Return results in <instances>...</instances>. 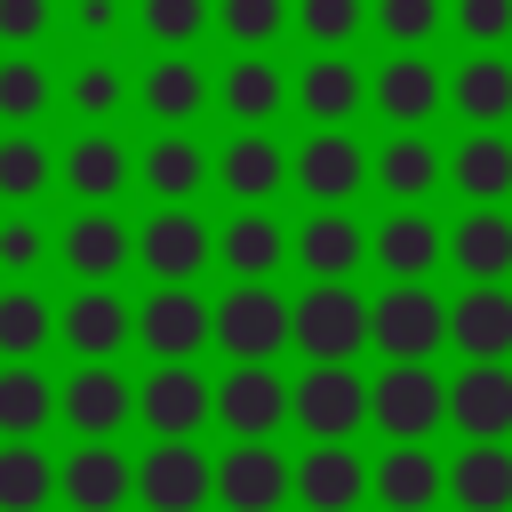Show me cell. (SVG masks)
<instances>
[{"mask_svg":"<svg viewBox=\"0 0 512 512\" xmlns=\"http://www.w3.org/2000/svg\"><path fill=\"white\" fill-rule=\"evenodd\" d=\"M208 344L224 360H280L288 352V296L272 280H232L208 296Z\"/></svg>","mask_w":512,"mask_h":512,"instance_id":"obj_1","label":"cell"},{"mask_svg":"<svg viewBox=\"0 0 512 512\" xmlns=\"http://www.w3.org/2000/svg\"><path fill=\"white\" fill-rule=\"evenodd\" d=\"M288 344L304 360H360L368 352V296L352 280H312L288 296Z\"/></svg>","mask_w":512,"mask_h":512,"instance_id":"obj_2","label":"cell"},{"mask_svg":"<svg viewBox=\"0 0 512 512\" xmlns=\"http://www.w3.org/2000/svg\"><path fill=\"white\" fill-rule=\"evenodd\" d=\"M288 424L304 440H352L368 424V376L352 360H304V376H288Z\"/></svg>","mask_w":512,"mask_h":512,"instance_id":"obj_3","label":"cell"},{"mask_svg":"<svg viewBox=\"0 0 512 512\" xmlns=\"http://www.w3.org/2000/svg\"><path fill=\"white\" fill-rule=\"evenodd\" d=\"M368 424L384 440H432L448 424V376L432 360H384V376H368Z\"/></svg>","mask_w":512,"mask_h":512,"instance_id":"obj_4","label":"cell"},{"mask_svg":"<svg viewBox=\"0 0 512 512\" xmlns=\"http://www.w3.org/2000/svg\"><path fill=\"white\" fill-rule=\"evenodd\" d=\"M368 344L384 360H432L448 344V296L432 280H392L384 296H368Z\"/></svg>","mask_w":512,"mask_h":512,"instance_id":"obj_5","label":"cell"},{"mask_svg":"<svg viewBox=\"0 0 512 512\" xmlns=\"http://www.w3.org/2000/svg\"><path fill=\"white\" fill-rule=\"evenodd\" d=\"M48 256L80 280V288H112L128 264H136V224L120 208H72L48 240Z\"/></svg>","mask_w":512,"mask_h":512,"instance_id":"obj_6","label":"cell"},{"mask_svg":"<svg viewBox=\"0 0 512 512\" xmlns=\"http://www.w3.org/2000/svg\"><path fill=\"white\" fill-rule=\"evenodd\" d=\"M136 264L152 272V288H192L216 264V224L200 208H152L136 224Z\"/></svg>","mask_w":512,"mask_h":512,"instance_id":"obj_7","label":"cell"},{"mask_svg":"<svg viewBox=\"0 0 512 512\" xmlns=\"http://www.w3.org/2000/svg\"><path fill=\"white\" fill-rule=\"evenodd\" d=\"M216 408V376H200L192 360H152V376H136V424L152 440H200Z\"/></svg>","mask_w":512,"mask_h":512,"instance_id":"obj_8","label":"cell"},{"mask_svg":"<svg viewBox=\"0 0 512 512\" xmlns=\"http://www.w3.org/2000/svg\"><path fill=\"white\" fill-rule=\"evenodd\" d=\"M288 184L312 208H352L368 184V144L352 128H312L304 144H288Z\"/></svg>","mask_w":512,"mask_h":512,"instance_id":"obj_9","label":"cell"},{"mask_svg":"<svg viewBox=\"0 0 512 512\" xmlns=\"http://www.w3.org/2000/svg\"><path fill=\"white\" fill-rule=\"evenodd\" d=\"M136 504L144 512H208L216 504V456L200 440H152L136 456Z\"/></svg>","mask_w":512,"mask_h":512,"instance_id":"obj_10","label":"cell"},{"mask_svg":"<svg viewBox=\"0 0 512 512\" xmlns=\"http://www.w3.org/2000/svg\"><path fill=\"white\" fill-rule=\"evenodd\" d=\"M368 104L392 128H432L448 112V64H432V48H392L368 72Z\"/></svg>","mask_w":512,"mask_h":512,"instance_id":"obj_11","label":"cell"},{"mask_svg":"<svg viewBox=\"0 0 512 512\" xmlns=\"http://www.w3.org/2000/svg\"><path fill=\"white\" fill-rule=\"evenodd\" d=\"M56 424L72 440H112L136 424V384L112 368V360H80L64 384H56Z\"/></svg>","mask_w":512,"mask_h":512,"instance_id":"obj_12","label":"cell"},{"mask_svg":"<svg viewBox=\"0 0 512 512\" xmlns=\"http://www.w3.org/2000/svg\"><path fill=\"white\" fill-rule=\"evenodd\" d=\"M208 424H224L232 440H272V432L288 424V376H280L272 360H232V368L216 376Z\"/></svg>","mask_w":512,"mask_h":512,"instance_id":"obj_13","label":"cell"},{"mask_svg":"<svg viewBox=\"0 0 512 512\" xmlns=\"http://www.w3.org/2000/svg\"><path fill=\"white\" fill-rule=\"evenodd\" d=\"M208 184L240 208H272V192H288V144L272 128H232L224 152H208Z\"/></svg>","mask_w":512,"mask_h":512,"instance_id":"obj_14","label":"cell"},{"mask_svg":"<svg viewBox=\"0 0 512 512\" xmlns=\"http://www.w3.org/2000/svg\"><path fill=\"white\" fill-rule=\"evenodd\" d=\"M56 344L72 360H120L136 344V304L120 288H72L56 304Z\"/></svg>","mask_w":512,"mask_h":512,"instance_id":"obj_15","label":"cell"},{"mask_svg":"<svg viewBox=\"0 0 512 512\" xmlns=\"http://www.w3.org/2000/svg\"><path fill=\"white\" fill-rule=\"evenodd\" d=\"M208 104L232 120V128H272L288 112V64L264 48V56H232L224 72H208Z\"/></svg>","mask_w":512,"mask_h":512,"instance_id":"obj_16","label":"cell"},{"mask_svg":"<svg viewBox=\"0 0 512 512\" xmlns=\"http://www.w3.org/2000/svg\"><path fill=\"white\" fill-rule=\"evenodd\" d=\"M56 184H64L80 208H112V200L136 184V152H128L112 128H80V136L56 152Z\"/></svg>","mask_w":512,"mask_h":512,"instance_id":"obj_17","label":"cell"},{"mask_svg":"<svg viewBox=\"0 0 512 512\" xmlns=\"http://www.w3.org/2000/svg\"><path fill=\"white\" fill-rule=\"evenodd\" d=\"M368 184H376L392 208H424V200L448 184V152H440L424 128H392V136L368 152Z\"/></svg>","mask_w":512,"mask_h":512,"instance_id":"obj_18","label":"cell"},{"mask_svg":"<svg viewBox=\"0 0 512 512\" xmlns=\"http://www.w3.org/2000/svg\"><path fill=\"white\" fill-rule=\"evenodd\" d=\"M56 504L64 512H120V504H136V464L112 440H80L56 464Z\"/></svg>","mask_w":512,"mask_h":512,"instance_id":"obj_19","label":"cell"},{"mask_svg":"<svg viewBox=\"0 0 512 512\" xmlns=\"http://www.w3.org/2000/svg\"><path fill=\"white\" fill-rule=\"evenodd\" d=\"M368 264L384 280H432L448 264V224L424 208H392L384 224H368Z\"/></svg>","mask_w":512,"mask_h":512,"instance_id":"obj_20","label":"cell"},{"mask_svg":"<svg viewBox=\"0 0 512 512\" xmlns=\"http://www.w3.org/2000/svg\"><path fill=\"white\" fill-rule=\"evenodd\" d=\"M288 104L312 120V128H352L360 104H368V72L352 56H304L288 72Z\"/></svg>","mask_w":512,"mask_h":512,"instance_id":"obj_21","label":"cell"},{"mask_svg":"<svg viewBox=\"0 0 512 512\" xmlns=\"http://www.w3.org/2000/svg\"><path fill=\"white\" fill-rule=\"evenodd\" d=\"M136 184L152 192V208H192L208 192V144L192 128H152V144L136 152Z\"/></svg>","mask_w":512,"mask_h":512,"instance_id":"obj_22","label":"cell"},{"mask_svg":"<svg viewBox=\"0 0 512 512\" xmlns=\"http://www.w3.org/2000/svg\"><path fill=\"white\" fill-rule=\"evenodd\" d=\"M288 264H304V280H352L368 264V224L352 208H312L288 232Z\"/></svg>","mask_w":512,"mask_h":512,"instance_id":"obj_23","label":"cell"},{"mask_svg":"<svg viewBox=\"0 0 512 512\" xmlns=\"http://www.w3.org/2000/svg\"><path fill=\"white\" fill-rule=\"evenodd\" d=\"M288 496H296L304 512H352V504L368 496L360 448H352V440H312V448L288 464Z\"/></svg>","mask_w":512,"mask_h":512,"instance_id":"obj_24","label":"cell"},{"mask_svg":"<svg viewBox=\"0 0 512 512\" xmlns=\"http://www.w3.org/2000/svg\"><path fill=\"white\" fill-rule=\"evenodd\" d=\"M448 424L464 440H512V360H464L448 376Z\"/></svg>","mask_w":512,"mask_h":512,"instance_id":"obj_25","label":"cell"},{"mask_svg":"<svg viewBox=\"0 0 512 512\" xmlns=\"http://www.w3.org/2000/svg\"><path fill=\"white\" fill-rule=\"evenodd\" d=\"M136 344L152 360H200L208 352V296L200 288H152L136 304Z\"/></svg>","mask_w":512,"mask_h":512,"instance_id":"obj_26","label":"cell"},{"mask_svg":"<svg viewBox=\"0 0 512 512\" xmlns=\"http://www.w3.org/2000/svg\"><path fill=\"white\" fill-rule=\"evenodd\" d=\"M216 504L224 512H280L288 504V456L272 440H232L216 456Z\"/></svg>","mask_w":512,"mask_h":512,"instance_id":"obj_27","label":"cell"},{"mask_svg":"<svg viewBox=\"0 0 512 512\" xmlns=\"http://www.w3.org/2000/svg\"><path fill=\"white\" fill-rule=\"evenodd\" d=\"M368 496L384 512H432L448 496V464L424 448V440H392L376 464H368Z\"/></svg>","mask_w":512,"mask_h":512,"instance_id":"obj_28","label":"cell"},{"mask_svg":"<svg viewBox=\"0 0 512 512\" xmlns=\"http://www.w3.org/2000/svg\"><path fill=\"white\" fill-rule=\"evenodd\" d=\"M448 192L464 208H504L512 200V136L504 128H464L448 144Z\"/></svg>","mask_w":512,"mask_h":512,"instance_id":"obj_29","label":"cell"},{"mask_svg":"<svg viewBox=\"0 0 512 512\" xmlns=\"http://www.w3.org/2000/svg\"><path fill=\"white\" fill-rule=\"evenodd\" d=\"M136 104L152 112V128H192V120L208 112V64H200L192 48L152 56V64L136 72Z\"/></svg>","mask_w":512,"mask_h":512,"instance_id":"obj_30","label":"cell"},{"mask_svg":"<svg viewBox=\"0 0 512 512\" xmlns=\"http://www.w3.org/2000/svg\"><path fill=\"white\" fill-rule=\"evenodd\" d=\"M448 264L464 288H504L512 280V208H464L448 224Z\"/></svg>","mask_w":512,"mask_h":512,"instance_id":"obj_31","label":"cell"},{"mask_svg":"<svg viewBox=\"0 0 512 512\" xmlns=\"http://www.w3.org/2000/svg\"><path fill=\"white\" fill-rule=\"evenodd\" d=\"M448 112L464 128H504L512 120V56L504 48H464V64H448Z\"/></svg>","mask_w":512,"mask_h":512,"instance_id":"obj_32","label":"cell"},{"mask_svg":"<svg viewBox=\"0 0 512 512\" xmlns=\"http://www.w3.org/2000/svg\"><path fill=\"white\" fill-rule=\"evenodd\" d=\"M216 264H224L232 280H272V272L288 264V224H280L272 208H232V216L216 224Z\"/></svg>","mask_w":512,"mask_h":512,"instance_id":"obj_33","label":"cell"},{"mask_svg":"<svg viewBox=\"0 0 512 512\" xmlns=\"http://www.w3.org/2000/svg\"><path fill=\"white\" fill-rule=\"evenodd\" d=\"M56 104H64L80 128H112V120L136 104V72L112 64V56H80V64L56 80Z\"/></svg>","mask_w":512,"mask_h":512,"instance_id":"obj_34","label":"cell"},{"mask_svg":"<svg viewBox=\"0 0 512 512\" xmlns=\"http://www.w3.org/2000/svg\"><path fill=\"white\" fill-rule=\"evenodd\" d=\"M448 344L464 360H512V288H456L448 296Z\"/></svg>","mask_w":512,"mask_h":512,"instance_id":"obj_35","label":"cell"},{"mask_svg":"<svg viewBox=\"0 0 512 512\" xmlns=\"http://www.w3.org/2000/svg\"><path fill=\"white\" fill-rule=\"evenodd\" d=\"M448 504L456 512H512V448L504 440H464L448 464Z\"/></svg>","mask_w":512,"mask_h":512,"instance_id":"obj_36","label":"cell"},{"mask_svg":"<svg viewBox=\"0 0 512 512\" xmlns=\"http://www.w3.org/2000/svg\"><path fill=\"white\" fill-rule=\"evenodd\" d=\"M56 424V376L40 360H0V440H40Z\"/></svg>","mask_w":512,"mask_h":512,"instance_id":"obj_37","label":"cell"},{"mask_svg":"<svg viewBox=\"0 0 512 512\" xmlns=\"http://www.w3.org/2000/svg\"><path fill=\"white\" fill-rule=\"evenodd\" d=\"M48 344H56V304L32 280H8L0 288V360H40Z\"/></svg>","mask_w":512,"mask_h":512,"instance_id":"obj_38","label":"cell"},{"mask_svg":"<svg viewBox=\"0 0 512 512\" xmlns=\"http://www.w3.org/2000/svg\"><path fill=\"white\" fill-rule=\"evenodd\" d=\"M56 184V152L40 144V128H0V208H32Z\"/></svg>","mask_w":512,"mask_h":512,"instance_id":"obj_39","label":"cell"},{"mask_svg":"<svg viewBox=\"0 0 512 512\" xmlns=\"http://www.w3.org/2000/svg\"><path fill=\"white\" fill-rule=\"evenodd\" d=\"M56 504V464L40 440H0V512H48Z\"/></svg>","mask_w":512,"mask_h":512,"instance_id":"obj_40","label":"cell"},{"mask_svg":"<svg viewBox=\"0 0 512 512\" xmlns=\"http://www.w3.org/2000/svg\"><path fill=\"white\" fill-rule=\"evenodd\" d=\"M56 112V72L40 56H0V128H40Z\"/></svg>","mask_w":512,"mask_h":512,"instance_id":"obj_41","label":"cell"},{"mask_svg":"<svg viewBox=\"0 0 512 512\" xmlns=\"http://www.w3.org/2000/svg\"><path fill=\"white\" fill-rule=\"evenodd\" d=\"M288 24L312 40V56H352L368 32V0H288Z\"/></svg>","mask_w":512,"mask_h":512,"instance_id":"obj_42","label":"cell"},{"mask_svg":"<svg viewBox=\"0 0 512 512\" xmlns=\"http://www.w3.org/2000/svg\"><path fill=\"white\" fill-rule=\"evenodd\" d=\"M208 32H224L240 56H264L288 32V0H208Z\"/></svg>","mask_w":512,"mask_h":512,"instance_id":"obj_43","label":"cell"},{"mask_svg":"<svg viewBox=\"0 0 512 512\" xmlns=\"http://www.w3.org/2000/svg\"><path fill=\"white\" fill-rule=\"evenodd\" d=\"M368 32L384 48H432L448 32V0H368Z\"/></svg>","mask_w":512,"mask_h":512,"instance_id":"obj_44","label":"cell"},{"mask_svg":"<svg viewBox=\"0 0 512 512\" xmlns=\"http://www.w3.org/2000/svg\"><path fill=\"white\" fill-rule=\"evenodd\" d=\"M56 32H72L88 56H104L112 40L136 32V0H56Z\"/></svg>","mask_w":512,"mask_h":512,"instance_id":"obj_45","label":"cell"},{"mask_svg":"<svg viewBox=\"0 0 512 512\" xmlns=\"http://www.w3.org/2000/svg\"><path fill=\"white\" fill-rule=\"evenodd\" d=\"M136 32L152 40V56L200 48L208 40V0H136Z\"/></svg>","mask_w":512,"mask_h":512,"instance_id":"obj_46","label":"cell"},{"mask_svg":"<svg viewBox=\"0 0 512 512\" xmlns=\"http://www.w3.org/2000/svg\"><path fill=\"white\" fill-rule=\"evenodd\" d=\"M48 264V224L32 208H8L0 216V280H32Z\"/></svg>","mask_w":512,"mask_h":512,"instance_id":"obj_47","label":"cell"},{"mask_svg":"<svg viewBox=\"0 0 512 512\" xmlns=\"http://www.w3.org/2000/svg\"><path fill=\"white\" fill-rule=\"evenodd\" d=\"M448 32L464 48H512V0H448Z\"/></svg>","mask_w":512,"mask_h":512,"instance_id":"obj_48","label":"cell"},{"mask_svg":"<svg viewBox=\"0 0 512 512\" xmlns=\"http://www.w3.org/2000/svg\"><path fill=\"white\" fill-rule=\"evenodd\" d=\"M56 32V0H0V56H32Z\"/></svg>","mask_w":512,"mask_h":512,"instance_id":"obj_49","label":"cell"}]
</instances>
